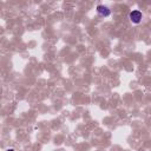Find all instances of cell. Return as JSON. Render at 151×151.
Returning <instances> with one entry per match:
<instances>
[{
    "label": "cell",
    "instance_id": "6da1fadb",
    "mask_svg": "<svg viewBox=\"0 0 151 151\" xmlns=\"http://www.w3.org/2000/svg\"><path fill=\"white\" fill-rule=\"evenodd\" d=\"M142 18H143V14H142V12H140L139 10H133V11H131L130 14H129V19H130L131 22H133V24L140 22Z\"/></svg>",
    "mask_w": 151,
    "mask_h": 151
},
{
    "label": "cell",
    "instance_id": "7a4b0ae2",
    "mask_svg": "<svg viewBox=\"0 0 151 151\" xmlns=\"http://www.w3.org/2000/svg\"><path fill=\"white\" fill-rule=\"evenodd\" d=\"M97 12L100 17H109L111 14V11L107 6H104V5H98L97 6Z\"/></svg>",
    "mask_w": 151,
    "mask_h": 151
},
{
    "label": "cell",
    "instance_id": "3957f363",
    "mask_svg": "<svg viewBox=\"0 0 151 151\" xmlns=\"http://www.w3.org/2000/svg\"><path fill=\"white\" fill-rule=\"evenodd\" d=\"M6 151H15L14 149H8V150H6Z\"/></svg>",
    "mask_w": 151,
    "mask_h": 151
}]
</instances>
